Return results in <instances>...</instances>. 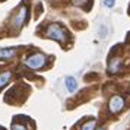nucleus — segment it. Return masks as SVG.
<instances>
[{
	"instance_id": "7ed1b4c3",
	"label": "nucleus",
	"mask_w": 130,
	"mask_h": 130,
	"mask_svg": "<svg viewBox=\"0 0 130 130\" xmlns=\"http://www.w3.org/2000/svg\"><path fill=\"white\" fill-rule=\"evenodd\" d=\"M108 108H110V112L112 114H117L124 108V98L120 96V95H116L110 100V104H108Z\"/></svg>"
},
{
	"instance_id": "0eeeda50",
	"label": "nucleus",
	"mask_w": 130,
	"mask_h": 130,
	"mask_svg": "<svg viewBox=\"0 0 130 130\" xmlns=\"http://www.w3.org/2000/svg\"><path fill=\"white\" fill-rule=\"evenodd\" d=\"M64 85H66V89H67L70 94H73V92H76V91H77V82H76V79H75V77L67 76L64 79Z\"/></svg>"
},
{
	"instance_id": "ddd939ff",
	"label": "nucleus",
	"mask_w": 130,
	"mask_h": 130,
	"mask_svg": "<svg viewBox=\"0 0 130 130\" xmlns=\"http://www.w3.org/2000/svg\"><path fill=\"white\" fill-rule=\"evenodd\" d=\"M86 3V0H73V5H76V6H83Z\"/></svg>"
},
{
	"instance_id": "6e6552de",
	"label": "nucleus",
	"mask_w": 130,
	"mask_h": 130,
	"mask_svg": "<svg viewBox=\"0 0 130 130\" xmlns=\"http://www.w3.org/2000/svg\"><path fill=\"white\" fill-rule=\"evenodd\" d=\"M10 77H12V73L10 72H3L0 75V89L3 88L5 85H7V82L10 80Z\"/></svg>"
},
{
	"instance_id": "f8f14e48",
	"label": "nucleus",
	"mask_w": 130,
	"mask_h": 130,
	"mask_svg": "<svg viewBox=\"0 0 130 130\" xmlns=\"http://www.w3.org/2000/svg\"><path fill=\"white\" fill-rule=\"evenodd\" d=\"M105 37H107V26L102 25L100 28V38H105Z\"/></svg>"
},
{
	"instance_id": "4468645a",
	"label": "nucleus",
	"mask_w": 130,
	"mask_h": 130,
	"mask_svg": "<svg viewBox=\"0 0 130 130\" xmlns=\"http://www.w3.org/2000/svg\"><path fill=\"white\" fill-rule=\"evenodd\" d=\"M98 130H105V129H98Z\"/></svg>"
},
{
	"instance_id": "9d476101",
	"label": "nucleus",
	"mask_w": 130,
	"mask_h": 130,
	"mask_svg": "<svg viewBox=\"0 0 130 130\" xmlns=\"http://www.w3.org/2000/svg\"><path fill=\"white\" fill-rule=\"evenodd\" d=\"M12 130H28L25 126H22V124H18V123H13L12 124Z\"/></svg>"
},
{
	"instance_id": "f257e3e1",
	"label": "nucleus",
	"mask_w": 130,
	"mask_h": 130,
	"mask_svg": "<svg viewBox=\"0 0 130 130\" xmlns=\"http://www.w3.org/2000/svg\"><path fill=\"white\" fill-rule=\"evenodd\" d=\"M45 37L51 38V40H56L59 42H64L67 40V32L59 24H51V25H48L47 31H45Z\"/></svg>"
},
{
	"instance_id": "20e7f679",
	"label": "nucleus",
	"mask_w": 130,
	"mask_h": 130,
	"mask_svg": "<svg viewBox=\"0 0 130 130\" xmlns=\"http://www.w3.org/2000/svg\"><path fill=\"white\" fill-rule=\"evenodd\" d=\"M26 15H28V7L26 6H22L21 9H19V12L13 16V21H12V25L13 28H21L22 25H24L25 19H26Z\"/></svg>"
},
{
	"instance_id": "f03ea898",
	"label": "nucleus",
	"mask_w": 130,
	"mask_h": 130,
	"mask_svg": "<svg viewBox=\"0 0 130 130\" xmlns=\"http://www.w3.org/2000/svg\"><path fill=\"white\" fill-rule=\"evenodd\" d=\"M45 61H47V59H45V56L42 53H34V54H31V56L26 57L25 64L28 66L29 69L38 70V69H41V67L45 66Z\"/></svg>"
},
{
	"instance_id": "423d86ee",
	"label": "nucleus",
	"mask_w": 130,
	"mask_h": 130,
	"mask_svg": "<svg viewBox=\"0 0 130 130\" xmlns=\"http://www.w3.org/2000/svg\"><path fill=\"white\" fill-rule=\"evenodd\" d=\"M16 54V48L10 47V48H0V60H7L15 57Z\"/></svg>"
},
{
	"instance_id": "39448f33",
	"label": "nucleus",
	"mask_w": 130,
	"mask_h": 130,
	"mask_svg": "<svg viewBox=\"0 0 130 130\" xmlns=\"http://www.w3.org/2000/svg\"><path fill=\"white\" fill-rule=\"evenodd\" d=\"M120 66H121V60L118 59V57L110 59L108 60V73H116V72H118Z\"/></svg>"
},
{
	"instance_id": "9b49d317",
	"label": "nucleus",
	"mask_w": 130,
	"mask_h": 130,
	"mask_svg": "<svg viewBox=\"0 0 130 130\" xmlns=\"http://www.w3.org/2000/svg\"><path fill=\"white\" fill-rule=\"evenodd\" d=\"M114 5H116V0H104V6L105 7H114Z\"/></svg>"
},
{
	"instance_id": "1a4fd4ad",
	"label": "nucleus",
	"mask_w": 130,
	"mask_h": 130,
	"mask_svg": "<svg viewBox=\"0 0 130 130\" xmlns=\"http://www.w3.org/2000/svg\"><path fill=\"white\" fill-rule=\"evenodd\" d=\"M95 127H96V121L95 120H89L88 123H85L80 127V130H95Z\"/></svg>"
}]
</instances>
